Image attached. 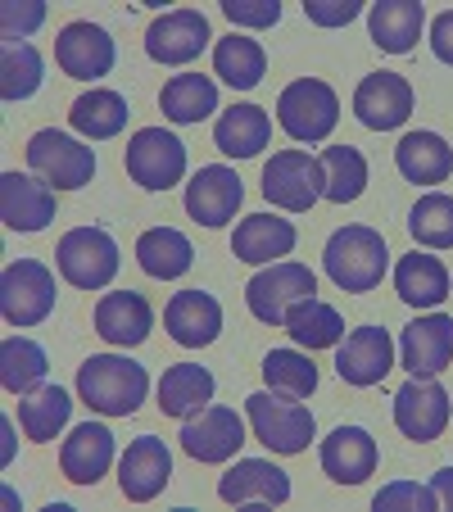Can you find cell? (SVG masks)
I'll return each mask as SVG.
<instances>
[{
  "instance_id": "36",
  "label": "cell",
  "mask_w": 453,
  "mask_h": 512,
  "mask_svg": "<svg viewBox=\"0 0 453 512\" xmlns=\"http://www.w3.org/2000/svg\"><path fill=\"white\" fill-rule=\"evenodd\" d=\"M46 372H50V358L37 340L10 336L0 345V381H5L10 395H32V390H41Z\"/></svg>"
},
{
  "instance_id": "3",
  "label": "cell",
  "mask_w": 453,
  "mask_h": 512,
  "mask_svg": "<svg viewBox=\"0 0 453 512\" xmlns=\"http://www.w3.org/2000/svg\"><path fill=\"white\" fill-rule=\"evenodd\" d=\"M318 295V277L309 272V263H268V268H259L250 277V286H245V304H250V313L259 322H268V327H286L290 309L304 300H313Z\"/></svg>"
},
{
  "instance_id": "33",
  "label": "cell",
  "mask_w": 453,
  "mask_h": 512,
  "mask_svg": "<svg viewBox=\"0 0 453 512\" xmlns=\"http://www.w3.org/2000/svg\"><path fill=\"white\" fill-rule=\"evenodd\" d=\"M213 73L232 91H254L263 82V73H268V55H263L259 41L232 32V37H222L213 46Z\"/></svg>"
},
{
  "instance_id": "12",
  "label": "cell",
  "mask_w": 453,
  "mask_h": 512,
  "mask_svg": "<svg viewBox=\"0 0 453 512\" xmlns=\"http://www.w3.org/2000/svg\"><path fill=\"white\" fill-rule=\"evenodd\" d=\"M177 440H182V449L195 463H227V458H236V449L245 445V422L236 408L209 404L204 413L186 417Z\"/></svg>"
},
{
  "instance_id": "42",
  "label": "cell",
  "mask_w": 453,
  "mask_h": 512,
  "mask_svg": "<svg viewBox=\"0 0 453 512\" xmlns=\"http://www.w3.org/2000/svg\"><path fill=\"white\" fill-rule=\"evenodd\" d=\"M408 232L426 250H449L453 245V195H440V191L422 195L413 204V213H408Z\"/></svg>"
},
{
  "instance_id": "11",
  "label": "cell",
  "mask_w": 453,
  "mask_h": 512,
  "mask_svg": "<svg viewBox=\"0 0 453 512\" xmlns=\"http://www.w3.org/2000/svg\"><path fill=\"white\" fill-rule=\"evenodd\" d=\"M395 426L417 445L440 440L449 426V390L435 377H408L395 390Z\"/></svg>"
},
{
  "instance_id": "1",
  "label": "cell",
  "mask_w": 453,
  "mask_h": 512,
  "mask_svg": "<svg viewBox=\"0 0 453 512\" xmlns=\"http://www.w3.org/2000/svg\"><path fill=\"white\" fill-rule=\"evenodd\" d=\"M150 372L127 354H91L78 368V395L91 413L105 417H132L145 404Z\"/></svg>"
},
{
  "instance_id": "9",
  "label": "cell",
  "mask_w": 453,
  "mask_h": 512,
  "mask_svg": "<svg viewBox=\"0 0 453 512\" xmlns=\"http://www.w3.org/2000/svg\"><path fill=\"white\" fill-rule=\"evenodd\" d=\"M277 123L295 141H327L340 123V100L322 78H299L277 96Z\"/></svg>"
},
{
  "instance_id": "4",
  "label": "cell",
  "mask_w": 453,
  "mask_h": 512,
  "mask_svg": "<svg viewBox=\"0 0 453 512\" xmlns=\"http://www.w3.org/2000/svg\"><path fill=\"white\" fill-rule=\"evenodd\" d=\"M245 417H250V431L259 445H268L272 454H304L318 431L313 413L299 399H286L277 390L268 395H250L245 399Z\"/></svg>"
},
{
  "instance_id": "43",
  "label": "cell",
  "mask_w": 453,
  "mask_h": 512,
  "mask_svg": "<svg viewBox=\"0 0 453 512\" xmlns=\"http://www.w3.org/2000/svg\"><path fill=\"white\" fill-rule=\"evenodd\" d=\"M372 508L376 512H399V508H408V512H435V508H440V494H435L431 485L395 481V485H386V490H376Z\"/></svg>"
},
{
  "instance_id": "39",
  "label": "cell",
  "mask_w": 453,
  "mask_h": 512,
  "mask_svg": "<svg viewBox=\"0 0 453 512\" xmlns=\"http://www.w3.org/2000/svg\"><path fill=\"white\" fill-rule=\"evenodd\" d=\"M41 78H46V59L32 41H10L0 50V96L10 100H28L41 91Z\"/></svg>"
},
{
  "instance_id": "25",
  "label": "cell",
  "mask_w": 453,
  "mask_h": 512,
  "mask_svg": "<svg viewBox=\"0 0 453 512\" xmlns=\"http://www.w3.org/2000/svg\"><path fill=\"white\" fill-rule=\"evenodd\" d=\"M295 241H299L295 223H286V218H277V213H250V218L236 223L232 254L241 263L263 268V263H272V259H286V254L295 250Z\"/></svg>"
},
{
  "instance_id": "34",
  "label": "cell",
  "mask_w": 453,
  "mask_h": 512,
  "mask_svg": "<svg viewBox=\"0 0 453 512\" xmlns=\"http://www.w3.org/2000/svg\"><path fill=\"white\" fill-rule=\"evenodd\" d=\"M159 109H164L168 123H200L218 109V87L204 73H177L159 91Z\"/></svg>"
},
{
  "instance_id": "18",
  "label": "cell",
  "mask_w": 453,
  "mask_h": 512,
  "mask_svg": "<svg viewBox=\"0 0 453 512\" xmlns=\"http://www.w3.org/2000/svg\"><path fill=\"white\" fill-rule=\"evenodd\" d=\"M173 476V454L159 435H136L118 463V490L132 503H150Z\"/></svg>"
},
{
  "instance_id": "15",
  "label": "cell",
  "mask_w": 453,
  "mask_h": 512,
  "mask_svg": "<svg viewBox=\"0 0 453 512\" xmlns=\"http://www.w3.org/2000/svg\"><path fill=\"white\" fill-rule=\"evenodd\" d=\"M395 368V340L381 327H358L345 336V345L336 349V372L349 386H381Z\"/></svg>"
},
{
  "instance_id": "28",
  "label": "cell",
  "mask_w": 453,
  "mask_h": 512,
  "mask_svg": "<svg viewBox=\"0 0 453 512\" xmlns=\"http://www.w3.org/2000/svg\"><path fill=\"white\" fill-rule=\"evenodd\" d=\"M268 141H272V123L259 105H232L222 109L218 123H213V145L227 159H254L259 150H268Z\"/></svg>"
},
{
  "instance_id": "24",
  "label": "cell",
  "mask_w": 453,
  "mask_h": 512,
  "mask_svg": "<svg viewBox=\"0 0 453 512\" xmlns=\"http://www.w3.org/2000/svg\"><path fill=\"white\" fill-rule=\"evenodd\" d=\"M322 472L336 485H363L376 472V440L363 426H336L322 440Z\"/></svg>"
},
{
  "instance_id": "5",
  "label": "cell",
  "mask_w": 453,
  "mask_h": 512,
  "mask_svg": "<svg viewBox=\"0 0 453 512\" xmlns=\"http://www.w3.org/2000/svg\"><path fill=\"white\" fill-rule=\"evenodd\" d=\"M55 263L64 272L68 286L78 290H105L118 277V241L105 227H73V232L59 236Z\"/></svg>"
},
{
  "instance_id": "22",
  "label": "cell",
  "mask_w": 453,
  "mask_h": 512,
  "mask_svg": "<svg viewBox=\"0 0 453 512\" xmlns=\"http://www.w3.org/2000/svg\"><path fill=\"white\" fill-rule=\"evenodd\" d=\"M59 467H64V476L73 485H96L114 467V431L105 422L73 426L64 449H59Z\"/></svg>"
},
{
  "instance_id": "40",
  "label": "cell",
  "mask_w": 453,
  "mask_h": 512,
  "mask_svg": "<svg viewBox=\"0 0 453 512\" xmlns=\"http://www.w3.org/2000/svg\"><path fill=\"white\" fill-rule=\"evenodd\" d=\"M263 381H268V390H277L286 399H309L318 390V368L299 349H272L263 358Z\"/></svg>"
},
{
  "instance_id": "2",
  "label": "cell",
  "mask_w": 453,
  "mask_h": 512,
  "mask_svg": "<svg viewBox=\"0 0 453 512\" xmlns=\"http://www.w3.org/2000/svg\"><path fill=\"white\" fill-rule=\"evenodd\" d=\"M322 263H327V277L336 281L345 295H367V290L381 286L390 268V250H386V236L376 227L363 223H349L340 232H331L327 250H322Z\"/></svg>"
},
{
  "instance_id": "47",
  "label": "cell",
  "mask_w": 453,
  "mask_h": 512,
  "mask_svg": "<svg viewBox=\"0 0 453 512\" xmlns=\"http://www.w3.org/2000/svg\"><path fill=\"white\" fill-rule=\"evenodd\" d=\"M431 50L444 59V64H453V10L431 23Z\"/></svg>"
},
{
  "instance_id": "20",
  "label": "cell",
  "mask_w": 453,
  "mask_h": 512,
  "mask_svg": "<svg viewBox=\"0 0 453 512\" xmlns=\"http://www.w3.org/2000/svg\"><path fill=\"white\" fill-rule=\"evenodd\" d=\"M399 354H404V368L413 377H440L453 363V318L449 313H426V318L408 322Z\"/></svg>"
},
{
  "instance_id": "35",
  "label": "cell",
  "mask_w": 453,
  "mask_h": 512,
  "mask_svg": "<svg viewBox=\"0 0 453 512\" xmlns=\"http://www.w3.org/2000/svg\"><path fill=\"white\" fill-rule=\"evenodd\" d=\"M136 259H141V268L150 272V277L173 281L191 268L195 250L182 232H173V227H150V232H141V241H136Z\"/></svg>"
},
{
  "instance_id": "6",
  "label": "cell",
  "mask_w": 453,
  "mask_h": 512,
  "mask_svg": "<svg viewBox=\"0 0 453 512\" xmlns=\"http://www.w3.org/2000/svg\"><path fill=\"white\" fill-rule=\"evenodd\" d=\"M55 272L37 259H14L0 272V313L10 327H37L55 309Z\"/></svg>"
},
{
  "instance_id": "27",
  "label": "cell",
  "mask_w": 453,
  "mask_h": 512,
  "mask_svg": "<svg viewBox=\"0 0 453 512\" xmlns=\"http://www.w3.org/2000/svg\"><path fill=\"white\" fill-rule=\"evenodd\" d=\"M395 164L413 186H440L453 173V145L440 132H408L395 145Z\"/></svg>"
},
{
  "instance_id": "45",
  "label": "cell",
  "mask_w": 453,
  "mask_h": 512,
  "mask_svg": "<svg viewBox=\"0 0 453 512\" xmlns=\"http://www.w3.org/2000/svg\"><path fill=\"white\" fill-rule=\"evenodd\" d=\"M222 14L236 28H272L281 19V5L277 0H222Z\"/></svg>"
},
{
  "instance_id": "8",
  "label": "cell",
  "mask_w": 453,
  "mask_h": 512,
  "mask_svg": "<svg viewBox=\"0 0 453 512\" xmlns=\"http://www.w3.org/2000/svg\"><path fill=\"white\" fill-rule=\"evenodd\" d=\"M28 168L32 177H41L55 191H78V186H91V177H96V150H87L68 132L46 127L28 141Z\"/></svg>"
},
{
  "instance_id": "46",
  "label": "cell",
  "mask_w": 453,
  "mask_h": 512,
  "mask_svg": "<svg viewBox=\"0 0 453 512\" xmlns=\"http://www.w3.org/2000/svg\"><path fill=\"white\" fill-rule=\"evenodd\" d=\"M304 14L318 28H349L363 14V0H304Z\"/></svg>"
},
{
  "instance_id": "26",
  "label": "cell",
  "mask_w": 453,
  "mask_h": 512,
  "mask_svg": "<svg viewBox=\"0 0 453 512\" xmlns=\"http://www.w3.org/2000/svg\"><path fill=\"white\" fill-rule=\"evenodd\" d=\"M222 503H286L290 499V476L268 458H241L232 472L218 481Z\"/></svg>"
},
{
  "instance_id": "30",
  "label": "cell",
  "mask_w": 453,
  "mask_h": 512,
  "mask_svg": "<svg viewBox=\"0 0 453 512\" xmlns=\"http://www.w3.org/2000/svg\"><path fill=\"white\" fill-rule=\"evenodd\" d=\"M422 23H426V10L417 0H381L367 14V32H372V41L386 55H408L417 46V37H422Z\"/></svg>"
},
{
  "instance_id": "41",
  "label": "cell",
  "mask_w": 453,
  "mask_h": 512,
  "mask_svg": "<svg viewBox=\"0 0 453 512\" xmlns=\"http://www.w3.org/2000/svg\"><path fill=\"white\" fill-rule=\"evenodd\" d=\"M322 173H327V191L322 195L331 204H349L367 186V159L354 145H331V150H322Z\"/></svg>"
},
{
  "instance_id": "16",
  "label": "cell",
  "mask_w": 453,
  "mask_h": 512,
  "mask_svg": "<svg viewBox=\"0 0 453 512\" xmlns=\"http://www.w3.org/2000/svg\"><path fill=\"white\" fill-rule=\"evenodd\" d=\"M354 114L372 132H395L413 114V87L399 73H367L354 91Z\"/></svg>"
},
{
  "instance_id": "10",
  "label": "cell",
  "mask_w": 453,
  "mask_h": 512,
  "mask_svg": "<svg viewBox=\"0 0 453 512\" xmlns=\"http://www.w3.org/2000/svg\"><path fill=\"white\" fill-rule=\"evenodd\" d=\"M127 177L145 191H168L186 177V145L177 141L168 127H141V132L127 141Z\"/></svg>"
},
{
  "instance_id": "29",
  "label": "cell",
  "mask_w": 453,
  "mask_h": 512,
  "mask_svg": "<svg viewBox=\"0 0 453 512\" xmlns=\"http://www.w3.org/2000/svg\"><path fill=\"white\" fill-rule=\"evenodd\" d=\"M449 268H444L435 254H404L395 263V290L399 300L413 304V309H435V304L449 300Z\"/></svg>"
},
{
  "instance_id": "31",
  "label": "cell",
  "mask_w": 453,
  "mask_h": 512,
  "mask_svg": "<svg viewBox=\"0 0 453 512\" xmlns=\"http://www.w3.org/2000/svg\"><path fill=\"white\" fill-rule=\"evenodd\" d=\"M213 404V372L200 368V363H177V368L164 372L159 381V408L168 417H195Z\"/></svg>"
},
{
  "instance_id": "13",
  "label": "cell",
  "mask_w": 453,
  "mask_h": 512,
  "mask_svg": "<svg viewBox=\"0 0 453 512\" xmlns=\"http://www.w3.org/2000/svg\"><path fill=\"white\" fill-rule=\"evenodd\" d=\"M241 200H245V182L227 164L200 168L191 177V186H186V213L200 227H227L236 218V209H241Z\"/></svg>"
},
{
  "instance_id": "7",
  "label": "cell",
  "mask_w": 453,
  "mask_h": 512,
  "mask_svg": "<svg viewBox=\"0 0 453 512\" xmlns=\"http://www.w3.org/2000/svg\"><path fill=\"white\" fill-rule=\"evenodd\" d=\"M322 191H327V173H322V159H313L309 150H277L263 164V195L277 209L309 213Z\"/></svg>"
},
{
  "instance_id": "17",
  "label": "cell",
  "mask_w": 453,
  "mask_h": 512,
  "mask_svg": "<svg viewBox=\"0 0 453 512\" xmlns=\"http://www.w3.org/2000/svg\"><path fill=\"white\" fill-rule=\"evenodd\" d=\"M114 59H118V50H114V41H109V32L100 28V23H87V19L68 23L55 41V64L64 68L68 78L96 82L114 68Z\"/></svg>"
},
{
  "instance_id": "21",
  "label": "cell",
  "mask_w": 453,
  "mask_h": 512,
  "mask_svg": "<svg viewBox=\"0 0 453 512\" xmlns=\"http://www.w3.org/2000/svg\"><path fill=\"white\" fill-rule=\"evenodd\" d=\"M96 331L118 349L141 345L150 331H155V309L141 290H109L96 304Z\"/></svg>"
},
{
  "instance_id": "19",
  "label": "cell",
  "mask_w": 453,
  "mask_h": 512,
  "mask_svg": "<svg viewBox=\"0 0 453 512\" xmlns=\"http://www.w3.org/2000/svg\"><path fill=\"white\" fill-rule=\"evenodd\" d=\"M0 223L10 232H41L55 223V191L41 177L5 173L0 177Z\"/></svg>"
},
{
  "instance_id": "37",
  "label": "cell",
  "mask_w": 453,
  "mask_h": 512,
  "mask_svg": "<svg viewBox=\"0 0 453 512\" xmlns=\"http://www.w3.org/2000/svg\"><path fill=\"white\" fill-rule=\"evenodd\" d=\"M286 331H290V340H295V345H304L313 354V349L340 345V336H345V318H340L327 300H318V295H313V300H304V304H295V309H290Z\"/></svg>"
},
{
  "instance_id": "14",
  "label": "cell",
  "mask_w": 453,
  "mask_h": 512,
  "mask_svg": "<svg viewBox=\"0 0 453 512\" xmlns=\"http://www.w3.org/2000/svg\"><path fill=\"white\" fill-rule=\"evenodd\" d=\"M209 41V19L200 10H168L145 28V55L159 64H191Z\"/></svg>"
},
{
  "instance_id": "44",
  "label": "cell",
  "mask_w": 453,
  "mask_h": 512,
  "mask_svg": "<svg viewBox=\"0 0 453 512\" xmlns=\"http://www.w3.org/2000/svg\"><path fill=\"white\" fill-rule=\"evenodd\" d=\"M46 23V0H10L5 10H0V28H5V41H23Z\"/></svg>"
},
{
  "instance_id": "48",
  "label": "cell",
  "mask_w": 453,
  "mask_h": 512,
  "mask_svg": "<svg viewBox=\"0 0 453 512\" xmlns=\"http://www.w3.org/2000/svg\"><path fill=\"white\" fill-rule=\"evenodd\" d=\"M431 490L440 494V508H449V512H453V467H440V472H435Z\"/></svg>"
},
{
  "instance_id": "38",
  "label": "cell",
  "mask_w": 453,
  "mask_h": 512,
  "mask_svg": "<svg viewBox=\"0 0 453 512\" xmlns=\"http://www.w3.org/2000/svg\"><path fill=\"white\" fill-rule=\"evenodd\" d=\"M68 413H73V399H68V390L41 386V390H32V395H23L19 426H23V435H28V440L46 445V440H55V435L64 431Z\"/></svg>"
},
{
  "instance_id": "23",
  "label": "cell",
  "mask_w": 453,
  "mask_h": 512,
  "mask_svg": "<svg viewBox=\"0 0 453 512\" xmlns=\"http://www.w3.org/2000/svg\"><path fill=\"white\" fill-rule=\"evenodd\" d=\"M164 327L173 331L177 345L204 349V345H213L222 331V304L213 300L209 290H177L164 309Z\"/></svg>"
},
{
  "instance_id": "32",
  "label": "cell",
  "mask_w": 453,
  "mask_h": 512,
  "mask_svg": "<svg viewBox=\"0 0 453 512\" xmlns=\"http://www.w3.org/2000/svg\"><path fill=\"white\" fill-rule=\"evenodd\" d=\"M127 114H132V109H127V100L118 96V91L91 87L73 100L68 123H73V132L87 136V141H109V136H118L127 127Z\"/></svg>"
}]
</instances>
